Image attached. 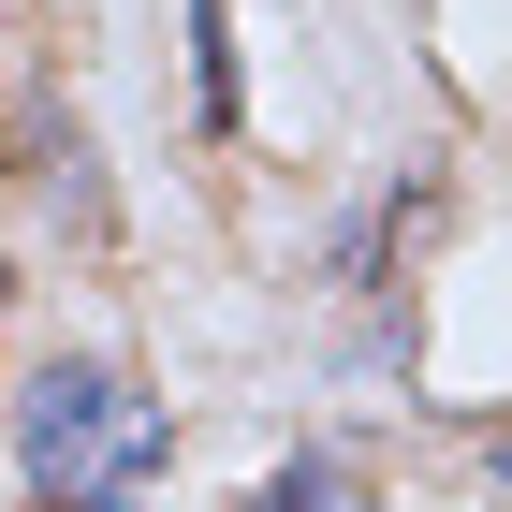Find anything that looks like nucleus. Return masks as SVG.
I'll use <instances>...</instances> for the list:
<instances>
[{
	"label": "nucleus",
	"instance_id": "obj_1",
	"mask_svg": "<svg viewBox=\"0 0 512 512\" xmlns=\"http://www.w3.org/2000/svg\"><path fill=\"white\" fill-rule=\"evenodd\" d=\"M15 454H30L44 512H118L132 483L176 454V425H161V395L132 381V366L74 352V366H44V381L15 395Z\"/></svg>",
	"mask_w": 512,
	"mask_h": 512
},
{
	"label": "nucleus",
	"instance_id": "obj_2",
	"mask_svg": "<svg viewBox=\"0 0 512 512\" xmlns=\"http://www.w3.org/2000/svg\"><path fill=\"white\" fill-rule=\"evenodd\" d=\"M249 512H381V498H366L337 454H293V469H264V498H249Z\"/></svg>",
	"mask_w": 512,
	"mask_h": 512
},
{
	"label": "nucleus",
	"instance_id": "obj_3",
	"mask_svg": "<svg viewBox=\"0 0 512 512\" xmlns=\"http://www.w3.org/2000/svg\"><path fill=\"white\" fill-rule=\"evenodd\" d=\"M498 483H512V439H498Z\"/></svg>",
	"mask_w": 512,
	"mask_h": 512
}]
</instances>
